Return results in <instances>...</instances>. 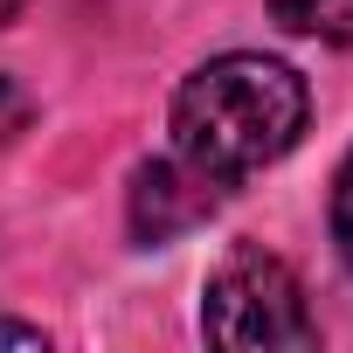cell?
Listing matches in <instances>:
<instances>
[{
  "instance_id": "2",
  "label": "cell",
  "mask_w": 353,
  "mask_h": 353,
  "mask_svg": "<svg viewBox=\"0 0 353 353\" xmlns=\"http://www.w3.org/2000/svg\"><path fill=\"white\" fill-rule=\"evenodd\" d=\"M201 332H208V346H312L319 319L284 256H270L263 243H236L208 270Z\"/></svg>"
},
{
  "instance_id": "1",
  "label": "cell",
  "mask_w": 353,
  "mask_h": 353,
  "mask_svg": "<svg viewBox=\"0 0 353 353\" xmlns=\"http://www.w3.org/2000/svg\"><path fill=\"white\" fill-rule=\"evenodd\" d=\"M305 111H312V97L291 63L229 49L173 90V152L229 194L298 145Z\"/></svg>"
},
{
  "instance_id": "5",
  "label": "cell",
  "mask_w": 353,
  "mask_h": 353,
  "mask_svg": "<svg viewBox=\"0 0 353 353\" xmlns=\"http://www.w3.org/2000/svg\"><path fill=\"white\" fill-rule=\"evenodd\" d=\"M332 250H339V263L353 270V152H346L339 173H332Z\"/></svg>"
},
{
  "instance_id": "3",
  "label": "cell",
  "mask_w": 353,
  "mask_h": 353,
  "mask_svg": "<svg viewBox=\"0 0 353 353\" xmlns=\"http://www.w3.org/2000/svg\"><path fill=\"white\" fill-rule=\"evenodd\" d=\"M215 208H222V188L208 173H194L173 145L132 173V236L139 243H173V236L201 229Z\"/></svg>"
},
{
  "instance_id": "6",
  "label": "cell",
  "mask_w": 353,
  "mask_h": 353,
  "mask_svg": "<svg viewBox=\"0 0 353 353\" xmlns=\"http://www.w3.org/2000/svg\"><path fill=\"white\" fill-rule=\"evenodd\" d=\"M21 125H28V90L14 77H0V139H14Z\"/></svg>"
},
{
  "instance_id": "8",
  "label": "cell",
  "mask_w": 353,
  "mask_h": 353,
  "mask_svg": "<svg viewBox=\"0 0 353 353\" xmlns=\"http://www.w3.org/2000/svg\"><path fill=\"white\" fill-rule=\"evenodd\" d=\"M14 14H21V0H0V28H8V21H14Z\"/></svg>"
},
{
  "instance_id": "4",
  "label": "cell",
  "mask_w": 353,
  "mask_h": 353,
  "mask_svg": "<svg viewBox=\"0 0 353 353\" xmlns=\"http://www.w3.org/2000/svg\"><path fill=\"white\" fill-rule=\"evenodd\" d=\"M270 21L284 35H312V42L353 49V0H270Z\"/></svg>"
},
{
  "instance_id": "7",
  "label": "cell",
  "mask_w": 353,
  "mask_h": 353,
  "mask_svg": "<svg viewBox=\"0 0 353 353\" xmlns=\"http://www.w3.org/2000/svg\"><path fill=\"white\" fill-rule=\"evenodd\" d=\"M0 346H42V325H0Z\"/></svg>"
}]
</instances>
